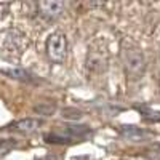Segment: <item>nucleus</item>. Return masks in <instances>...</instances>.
<instances>
[{
	"instance_id": "nucleus-1",
	"label": "nucleus",
	"mask_w": 160,
	"mask_h": 160,
	"mask_svg": "<svg viewBox=\"0 0 160 160\" xmlns=\"http://www.w3.org/2000/svg\"><path fill=\"white\" fill-rule=\"evenodd\" d=\"M24 43V35L16 29L0 32V53L5 58H19Z\"/></svg>"
},
{
	"instance_id": "nucleus-2",
	"label": "nucleus",
	"mask_w": 160,
	"mask_h": 160,
	"mask_svg": "<svg viewBox=\"0 0 160 160\" xmlns=\"http://www.w3.org/2000/svg\"><path fill=\"white\" fill-rule=\"evenodd\" d=\"M47 55L53 62H62L68 55V40L62 32H53L45 43Z\"/></svg>"
},
{
	"instance_id": "nucleus-3",
	"label": "nucleus",
	"mask_w": 160,
	"mask_h": 160,
	"mask_svg": "<svg viewBox=\"0 0 160 160\" xmlns=\"http://www.w3.org/2000/svg\"><path fill=\"white\" fill-rule=\"evenodd\" d=\"M125 72L131 80H139L146 71V59L142 53L138 50H128L123 58Z\"/></svg>"
},
{
	"instance_id": "nucleus-4",
	"label": "nucleus",
	"mask_w": 160,
	"mask_h": 160,
	"mask_svg": "<svg viewBox=\"0 0 160 160\" xmlns=\"http://www.w3.org/2000/svg\"><path fill=\"white\" fill-rule=\"evenodd\" d=\"M37 8H38L40 16H43L48 21H53V19H58L62 15L66 3L59 2V0H43V2L37 3Z\"/></svg>"
},
{
	"instance_id": "nucleus-5",
	"label": "nucleus",
	"mask_w": 160,
	"mask_h": 160,
	"mask_svg": "<svg viewBox=\"0 0 160 160\" xmlns=\"http://www.w3.org/2000/svg\"><path fill=\"white\" fill-rule=\"evenodd\" d=\"M118 133H120V136H123L125 139H130V141H139V139H144L146 136L149 135L146 130L138 128V127H130V125L120 127Z\"/></svg>"
},
{
	"instance_id": "nucleus-6",
	"label": "nucleus",
	"mask_w": 160,
	"mask_h": 160,
	"mask_svg": "<svg viewBox=\"0 0 160 160\" xmlns=\"http://www.w3.org/2000/svg\"><path fill=\"white\" fill-rule=\"evenodd\" d=\"M40 125H42V122L37 118H22V120H18V122H15L11 127L15 128L16 131H21V133H34L40 128Z\"/></svg>"
},
{
	"instance_id": "nucleus-7",
	"label": "nucleus",
	"mask_w": 160,
	"mask_h": 160,
	"mask_svg": "<svg viewBox=\"0 0 160 160\" xmlns=\"http://www.w3.org/2000/svg\"><path fill=\"white\" fill-rule=\"evenodd\" d=\"M2 74L8 75L10 78H15V80H19V82H34V75L24 69H19V68H15V69H5L2 71Z\"/></svg>"
},
{
	"instance_id": "nucleus-8",
	"label": "nucleus",
	"mask_w": 160,
	"mask_h": 160,
	"mask_svg": "<svg viewBox=\"0 0 160 160\" xmlns=\"http://www.w3.org/2000/svg\"><path fill=\"white\" fill-rule=\"evenodd\" d=\"M55 106L53 104H47V102H43V104H38V106H35L34 108V111L37 112V114H40V115H51L53 112H55Z\"/></svg>"
},
{
	"instance_id": "nucleus-9",
	"label": "nucleus",
	"mask_w": 160,
	"mask_h": 160,
	"mask_svg": "<svg viewBox=\"0 0 160 160\" xmlns=\"http://www.w3.org/2000/svg\"><path fill=\"white\" fill-rule=\"evenodd\" d=\"M62 117L69 118V120H77V118L82 117V112L77 111V109H72V108H68V109L62 111Z\"/></svg>"
}]
</instances>
